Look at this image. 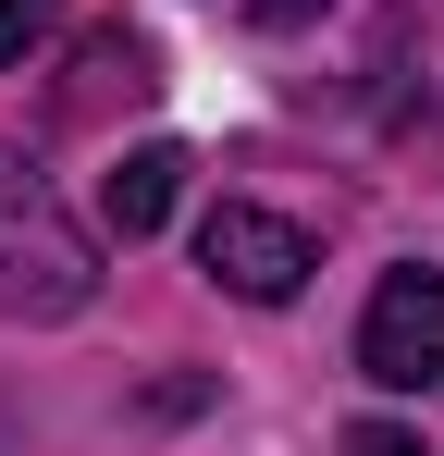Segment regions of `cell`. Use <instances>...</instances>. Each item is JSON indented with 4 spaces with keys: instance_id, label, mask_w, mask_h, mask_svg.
Returning <instances> with one entry per match:
<instances>
[{
    "instance_id": "6da1fadb",
    "label": "cell",
    "mask_w": 444,
    "mask_h": 456,
    "mask_svg": "<svg viewBox=\"0 0 444 456\" xmlns=\"http://www.w3.org/2000/svg\"><path fill=\"white\" fill-rule=\"evenodd\" d=\"M86 297H99V247L62 223L37 160L0 149V321H74Z\"/></svg>"
},
{
    "instance_id": "7a4b0ae2",
    "label": "cell",
    "mask_w": 444,
    "mask_h": 456,
    "mask_svg": "<svg viewBox=\"0 0 444 456\" xmlns=\"http://www.w3.org/2000/svg\"><path fill=\"white\" fill-rule=\"evenodd\" d=\"M358 370L382 382V395H432L444 382V272H382L358 308Z\"/></svg>"
},
{
    "instance_id": "3957f363",
    "label": "cell",
    "mask_w": 444,
    "mask_h": 456,
    "mask_svg": "<svg viewBox=\"0 0 444 456\" xmlns=\"http://www.w3.org/2000/svg\"><path fill=\"white\" fill-rule=\"evenodd\" d=\"M198 272H210L222 297H247V308H284L321 259H308V234L284 223V210H259V198H222L210 223H198Z\"/></svg>"
},
{
    "instance_id": "277c9868",
    "label": "cell",
    "mask_w": 444,
    "mask_h": 456,
    "mask_svg": "<svg viewBox=\"0 0 444 456\" xmlns=\"http://www.w3.org/2000/svg\"><path fill=\"white\" fill-rule=\"evenodd\" d=\"M173 198H185V149H124L111 173H99V210H111V234H124V247L173 223Z\"/></svg>"
},
{
    "instance_id": "5b68a950",
    "label": "cell",
    "mask_w": 444,
    "mask_h": 456,
    "mask_svg": "<svg viewBox=\"0 0 444 456\" xmlns=\"http://www.w3.org/2000/svg\"><path fill=\"white\" fill-rule=\"evenodd\" d=\"M50 25H62V0H0V62H25Z\"/></svg>"
},
{
    "instance_id": "8992f818",
    "label": "cell",
    "mask_w": 444,
    "mask_h": 456,
    "mask_svg": "<svg viewBox=\"0 0 444 456\" xmlns=\"http://www.w3.org/2000/svg\"><path fill=\"white\" fill-rule=\"evenodd\" d=\"M333 456H432V444H420V432H395V419H358Z\"/></svg>"
}]
</instances>
